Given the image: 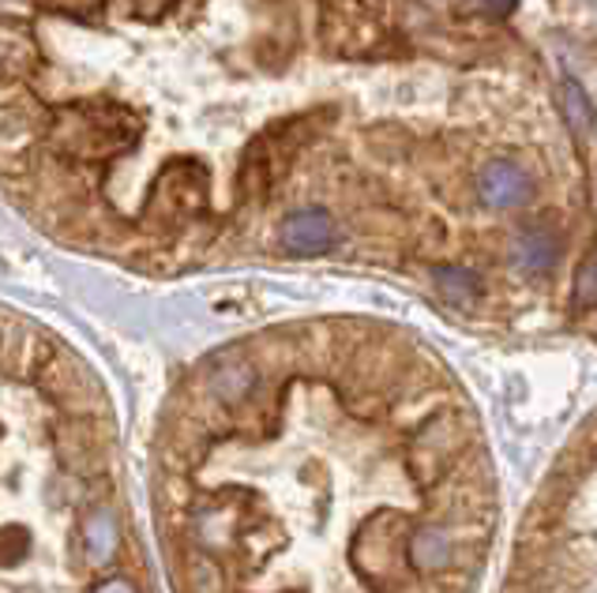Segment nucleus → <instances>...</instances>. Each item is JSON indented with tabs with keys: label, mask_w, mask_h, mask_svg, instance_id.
Segmentation results:
<instances>
[{
	"label": "nucleus",
	"mask_w": 597,
	"mask_h": 593,
	"mask_svg": "<svg viewBox=\"0 0 597 593\" xmlns=\"http://www.w3.org/2000/svg\"><path fill=\"white\" fill-rule=\"evenodd\" d=\"M451 556H455V541H451V530L436 526V522H425V526H413L410 544H406V563L418 575H432V571H444Z\"/></svg>",
	"instance_id": "39448f33"
},
{
	"label": "nucleus",
	"mask_w": 597,
	"mask_h": 593,
	"mask_svg": "<svg viewBox=\"0 0 597 593\" xmlns=\"http://www.w3.org/2000/svg\"><path fill=\"white\" fill-rule=\"evenodd\" d=\"M575 305L579 308H594L597 305V256L586 259L575 275Z\"/></svg>",
	"instance_id": "1a4fd4ad"
},
{
	"label": "nucleus",
	"mask_w": 597,
	"mask_h": 593,
	"mask_svg": "<svg viewBox=\"0 0 597 593\" xmlns=\"http://www.w3.org/2000/svg\"><path fill=\"white\" fill-rule=\"evenodd\" d=\"M564 116H567V124H572L575 132H586V129H590V124H594L590 99H586L583 83H579V80H572V75H567V80H564Z\"/></svg>",
	"instance_id": "6e6552de"
},
{
	"label": "nucleus",
	"mask_w": 597,
	"mask_h": 593,
	"mask_svg": "<svg viewBox=\"0 0 597 593\" xmlns=\"http://www.w3.org/2000/svg\"><path fill=\"white\" fill-rule=\"evenodd\" d=\"M529 192H534V184H529L523 165L512 162V159L488 162L485 170H481V177H477V196H481L485 207H493V211L518 207V203L529 200Z\"/></svg>",
	"instance_id": "20e7f679"
},
{
	"label": "nucleus",
	"mask_w": 597,
	"mask_h": 593,
	"mask_svg": "<svg viewBox=\"0 0 597 593\" xmlns=\"http://www.w3.org/2000/svg\"><path fill=\"white\" fill-rule=\"evenodd\" d=\"M0 593H154L94 368L0 305Z\"/></svg>",
	"instance_id": "f03ea898"
},
{
	"label": "nucleus",
	"mask_w": 597,
	"mask_h": 593,
	"mask_svg": "<svg viewBox=\"0 0 597 593\" xmlns=\"http://www.w3.org/2000/svg\"><path fill=\"white\" fill-rule=\"evenodd\" d=\"M512 593H518V590H512Z\"/></svg>",
	"instance_id": "9d476101"
},
{
	"label": "nucleus",
	"mask_w": 597,
	"mask_h": 593,
	"mask_svg": "<svg viewBox=\"0 0 597 593\" xmlns=\"http://www.w3.org/2000/svg\"><path fill=\"white\" fill-rule=\"evenodd\" d=\"M515 252H518V264H523L526 270H548L556 264V256H560V241H556L553 229L534 226L518 237Z\"/></svg>",
	"instance_id": "423d86ee"
},
{
	"label": "nucleus",
	"mask_w": 597,
	"mask_h": 593,
	"mask_svg": "<svg viewBox=\"0 0 597 593\" xmlns=\"http://www.w3.org/2000/svg\"><path fill=\"white\" fill-rule=\"evenodd\" d=\"M339 241V229H334V218L327 215L323 207H301L294 211L290 218L278 229V245L294 256H316V252H327Z\"/></svg>",
	"instance_id": "7ed1b4c3"
},
{
	"label": "nucleus",
	"mask_w": 597,
	"mask_h": 593,
	"mask_svg": "<svg viewBox=\"0 0 597 593\" xmlns=\"http://www.w3.org/2000/svg\"><path fill=\"white\" fill-rule=\"evenodd\" d=\"M436 289H440V297L455 308H470L481 297V282L474 270H466V267H440Z\"/></svg>",
	"instance_id": "0eeeda50"
},
{
	"label": "nucleus",
	"mask_w": 597,
	"mask_h": 593,
	"mask_svg": "<svg viewBox=\"0 0 597 593\" xmlns=\"http://www.w3.org/2000/svg\"><path fill=\"white\" fill-rule=\"evenodd\" d=\"M210 4H0V196L31 226L147 275L218 241V170L185 68Z\"/></svg>",
	"instance_id": "f257e3e1"
}]
</instances>
